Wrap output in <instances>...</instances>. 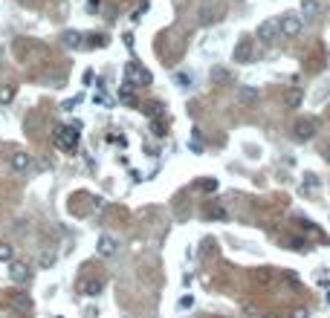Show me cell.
Segmentation results:
<instances>
[{"mask_svg": "<svg viewBox=\"0 0 330 318\" xmlns=\"http://www.w3.org/2000/svg\"><path fill=\"white\" fill-rule=\"evenodd\" d=\"M125 81H131V84H134V87H148V84H151L154 81V75L148 70H145L142 64H136V61H131L125 67Z\"/></svg>", "mask_w": 330, "mask_h": 318, "instance_id": "7a4b0ae2", "label": "cell"}, {"mask_svg": "<svg viewBox=\"0 0 330 318\" xmlns=\"http://www.w3.org/2000/svg\"><path fill=\"white\" fill-rule=\"evenodd\" d=\"M87 9H90V12H96V9H98V0H90V3H87Z\"/></svg>", "mask_w": 330, "mask_h": 318, "instance_id": "1f68e13d", "label": "cell"}, {"mask_svg": "<svg viewBox=\"0 0 330 318\" xmlns=\"http://www.w3.org/2000/svg\"><path fill=\"white\" fill-rule=\"evenodd\" d=\"M55 148L67 150V153L79 148V124H61L55 130Z\"/></svg>", "mask_w": 330, "mask_h": 318, "instance_id": "6da1fadb", "label": "cell"}, {"mask_svg": "<svg viewBox=\"0 0 330 318\" xmlns=\"http://www.w3.org/2000/svg\"><path fill=\"white\" fill-rule=\"evenodd\" d=\"M319 153H321V159H324V162H330V142H321Z\"/></svg>", "mask_w": 330, "mask_h": 318, "instance_id": "83f0119b", "label": "cell"}, {"mask_svg": "<svg viewBox=\"0 0 330 318\" xmlns=\"http://www.w3.org/2000/svg\"><path fill=\"white\" fill-rule=\"evenodd\" d=\"M284 101H287V107H298L304 101V93H301V90H287Z\"/></svg>", "mask_w": 330, "mask_h": 318, "instance_id": "2e32d148", "label": "cell"}, {"mask_svg": "<svg viewBox=\"0 0 330 318\" xmlns=\"http://www.w3.org/2000/svg\"><path fill=\"white\" fill-rule=\"evenodd\" d=\"M180 307L191 309V307H194V295H183V298H180Z\"/></svg>", "mask_w": 330, "mask_h": 318, "instance_id": "4316f807", "label": "cell"}, {"mask_svg": "<svg viewBox=\"0 0 330 318\" xmlns=\"http://www.w3.org/2000/svg\"><path fill=\"white\" fill-rule=\"evenodd\" d=\"M9 309L12 312H18V315H32V312H35L32 295H27V292H15V295H9Z\"/></svg>", "mask_w": 330, "mask_h": 318, "instance_id": "277c9868", "label": "cell"}, {"mask_svg": "<svg viewBox=\"0 0 330 318\" xmlns=\"http://www.w3.org/2000/svg\"><path fill=\"white\" fill-rule=\"evenodd\" d=\"M101 289H105V281H101V278H87V281H81V292H84L87 298L101 295Z\"/></svg>", "mask_w": 330, "mask_h": 318, "instance_id": "7c38bea8", "label": "cell"}, {"mask_svg": "<svg viewBox=\"0 0 330 318\" xmlns=\"http://www.w3.org/2000/svg\"><path fill=\"white\" fill-rule=\"evenodd\" d=\"M238 98H241L243 104H252V101H258V90H255V87H241Z\"/></svg>", "mask_w": 330, "mask_h": 318, "instance_id": "e0dca14e", "label": "cell"}, {"mask_svg": "<svg viewBox=\"0 0 330 318\" xmlns=\"http://www.w3.org/2000/svg\"><path fill=\"white\" fill-rule=\"evenodd\" d=\"M119 98H122L128 107H136V104H139V101H136V93H134V84H131V81H125V84H122V90H119Z\"/></svg>", "mask_w": 330, "mask_h": 318, "instance_id": "5bb4252c", "label": "cell"}, {"mask_svg": "<svg viewBox=\"0 0 330 318\" xmlns=\"http://www.w3.org/2000/svg\"><path fill=\"white\" fill-rule=\"evenodd\" d=\"M290 318H310V309H307V307H295Z\"/></svg>", "mask_w": 330, "mask_h": 318, "instance_id": "484cf974", "label": "cell"}, {"mask_svg": "<svg viewBox=\"0 0 330 318\" xmlns=\"http://www.w3.org/2000/svg\"><path fill=\"white\" fill-rule=\"evenodd\" d=\"M264 318H278V315H275V312H269V315H264Z\"/></svg>", "mask_w": 330, "mask_h": 318, "instance_id": "d6a6232c", "label": "cell"}, {"mask_svg": "<svg viewBox=\"0 0 330 318\" xmlns=\"http://www.w3.org/2000/svg\"><path fill=\"white\" fill-rule=\"evenodd\" d=\"M226 15V9L220 6V3H209V6H203V9L197 12V20H200V26H214V23H220Z\"/></svg>", "mask_w": 330, "mask_h": 318, "instance_id": "3957f363", "label": "cell"}, {"mask_svg": "<svg viewBox=\"0 0 330 318\" xmlns=\"http://www.w3.org/2000/svg\"><path fill=\"white\" fill-rule=\"evenodd\" d=\"M321 15V3L319 0H301V18L304 20H313Z\"/></svg>", "mask_w": 330, "mask_h": 318, "instance_id": "4fadbf2b", "label": "cell"}, {"mask_svg": "<svg viewBox=\"0 0 330 318\" xmlns=\"http://www.w3.org/2000/svg\"><path fill=\"white\" fill-rule=\"evenodd\" d=\"M258 58V46H255V41H249V38H243L241 44L235 46V61H255Z\"/></svg>", "mask_w": 330, "mask_h": 318, "instance_id": "52a82bcc", "label": "cell"}, {"mask_svg": "<svg viewBox=\"0 0 330 318\" xmlns=\"http://www.w3.org/2000/svg\"><path fill=\"white\" fill-rule=\"evenodd\" d=\"M61 44L70 46V49H75L79 44H84V35H81V32H75V29H67V32L61 35Z\"/></svg>", "mask_w": 330, "mask_h": 318, "instance_id": "9a60e30c", "label": "cell"}, {"mask_svg": "<svg viewBox=\"0 0 330 318\" xmlns=\"http://www.w3.org/2000/svg\"><path fill=\"white\" fill-rule=\"evenodd\" d=\"M206 217H209V220H226V208L223 205H209V208H206Z\"/></svg>", "mask_w": 330, "mask_h": 318, "instance_id": "ac0fdd59", "label": "cell"}, {"mask_svg": "<svg viewBox=\"0 0 330 318\" xmlns=\"http://www.w3.org/2000/svg\"><path fill=\"white\" fill-rule=\"evenodd\" d=\"M9 278L15 283H27L29 278H32V269H29V263H23V260H9Z\"/></svg>", "mask_w": 330, "mask_h": 318, "instance_id": "9c48e42d", "label": "cell"}, {"mask_svg": "<svg viewBox=\"0 0 330 318\" xmlns=\"http://www.w3.org/2000/svg\"><path fill=\"white\" fill-rule=\"evenodd\" d=\"M293 136L298 142H310L313 136H316V122H313V119H307V116L295 119V122H293Z\"/></svg>", "mask_w": 330, "mask_h": 318, "instance_id": "5b68a950", "label": "cell"}, {"mask_svg": "<svg viewBox=\"0 0 330 318\" xmlns=\"http://www.w3.org/2000/svg\"><path fill=\"white\" fill-rule=\"evenodd\" d=\"M15 249L9 246V243H0V263H9V260H15Z\"/></svg>", "mask_w": 330, "mask_h": 318, "instance_id": "44dd1931", "label": "cell"}, {"mask_svg": "<svg viewBox=\"0 0 330 318\" xmlns=\"http://www.w3.org/2000/svg\"><path fill=\"white\" fill-rule=\"evenodd\" d=\"M79 101H81V96H79V98H70V101H64V110H72Z\"/></svg>", "mask_w": 330, "mask_h": 318, "instance_id": "f1b7e54d", "label": "cell"}, {"mask_svg": "<svg viewBox=\"0 0 330 318\" xmlns=\"http://www.w3.org/2000/svg\"><path fill=\"white\" fill-rule=\"evenodd\" d=\"M96 252L101 257H113L119 252V240L113 237V234H101V237H98V243H96Z\"/></svg>", "mask_w": 330, "mask_h": 318, "instance_id": "30bf717a", "label": "cell"}, {"mask_svg": "<svg viewBox=\"0 0 330 318\" xmlns=\"http://www.w3.org/2000/svg\"><path fill=\"white\" fill-rule=\"evenodd\" d=\"M142 110H145V116H151V119H157V116H160V110H162V107L157 104V101H151V104H145Z\"/></svg>", "mask_w": 330, "mask_h": 318, "instance_id": "cb8c5ba5", "label": "cell"}, {"mask_svg": "<svg viewBox=\"0 0 330 318\" xmlns=\"http://www.w3.org/2000/svg\"><path fill=\"white\" fill-rule=\"evenodd\" d=\"M278 26H281V35L295 38V35H301V29H304V18H298V15H284V18L278 20Z\"/></svg>", "mask_w": 330, "mask_h": 318, "instance_id": "8992f818", "label": "cell"}, {"mask_svg": "<svg viewBox=\"0 0 330 318\" xmlns=\"http://www.w3.org/2000/svg\"><path fill=\"white\" fill-rule=\"evenodd\" d=\"M287 283H290V286H295V283H298V278H295L293 272H287Z\"/></svg>", "mask_w": 330, "mask_h": 318, "instance_id": "f546056e", "label": "cell"}, {"mask_svg": "<svg viewBox=\"0 0 330 318\" xmlns=\"http://www.w3.org/2000/svg\"><path fill=\"white\" fill-rule=\"evenodd\" d=\"M174 81H177V84H183V87H186V84H188V75H174Z\"/></svg>", "mask_w": 330, "mask_h": 318, "instance_id": "4dcf8cb0", "label": "cell"}, {"mask_svg": "<svg viewBox=\"0 0 330 318\" xmlns=\"http://www.w3.org/2000/svg\"><path fill=\"white\" fill-rule=\"evenodd\" d=\"M87 41H90V46H96V49H98V46H105V44H107V38H105V35H90Z\"/></svg>", "mask_w": 330, "mask_h": 318, "instance_id": "d4e9b609", "label": "cell"}, {"mask_svg": "<svg viewBox=\"0 0 330 318\" xmlns=\"http://www.w3.org/2000/svg\"><path fill=\"white\" fill-rule=\"evenodd\" d=\"M255 35L261 38V41H275L278 35H281V26H278V20H264V23H258V32Z\"/></svg>", "mask_w": 330, "mask_h": 318, "instance_id": "8fae6325", "label": "cell"}, {"mask_svg": "<svg viewBox=\"0 0 330 318\" xmlns=\"http://www.w3.org/2000/svg\"><path fill=\"white\" fill-rule=\"evenodd\" d=\"M9 168L15 171V174H27V171L32 168V156H29L27 150H15L9 156Z\"/></svg>", "mask_w": 330, "mask_h": 318, "instance_id": "ba28073f", "label": "cell"}, {"mask_svg": "<svg viewBox=\"0 0 330 318\" xmlns=\"http://www.w3.org/2000/svg\"><path fill=\"white\" fill-rule=\"evenodd\" d=\"M197 186H200V191H206V194H214V191H217V179H214V177H206V179H200Z\"/></svg>", "mask_w": 330, "mask_h": 318, "instance_id": "d6986e66", "label": "cell"}, {"mask_svg": "<svg viewBox=\"0 0 330 318\" xmlns=\"http://www.w3.org/2000/svg\"><path fill=\"white\" fill-rule=\"evenodd\" d=\"M55 318H64V315H55Z\"/></svg>", "mask_w": 330, "mask_h": 318, "instance_id": "836d02e7", "label": "cell"}, {"mask_svg": "<svg viewBox=\"0 0 330 318\" xmlns=\"http://www.w3.org/2000/svg\"><path fill=\"white\" fill-rule=\"evenodd\" d=\"M12 98H15V87L12 84H3L0 87V104H9Z\"/></svg>", "mask_w": 330, "mask_h": 318, "instance_id": "ffe728a7", "label": "cell"}, {"mask_svg": "<svg viewBox=\"0 0 330 318\" xmlns=\"http://www.w3.org/2000/svg\"><path fill=\"white\" fill-rule=\"evenodd\" d=\"M165 130H168V127H165V122H162V119H151V133L154 136H165Z\"/></svg>", "mask_w": 330, "mask_h": 318, "instance_id": "7402d4cb", "label": "cell"}, {"mask_svg": "<svg viewBox=\"0 0 330 318\" xmlns=\"http://www.w3.org/2000/svg\"><path fill=\"white\" fill-rule=\"evenodd\" d=\"M212 78H214V81H229V78H232V72H229V70H220V67H214V70H212Z\"/></svg>", "mask_w": 330, "mask_h": 318, "instance_id": "603a6c76", "label": "cell"}]
</instances>
